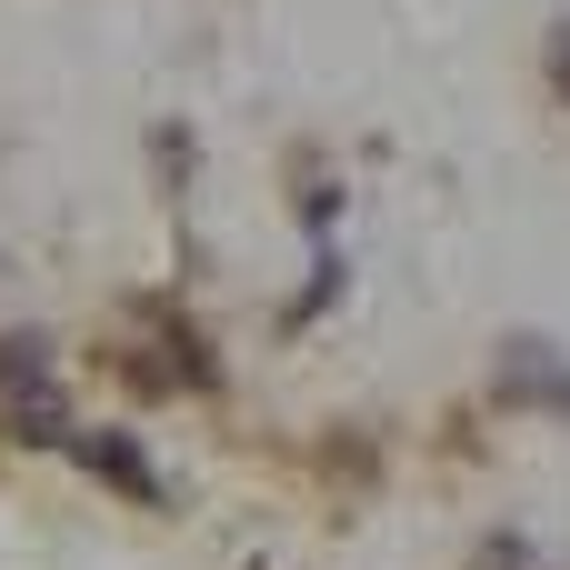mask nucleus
I'll use <instances>...</instances> for the list:
<instances>
[{"label": "nucleus", "instance_id": "1", "mask_svg": "<svg viewBox=\"0 0 570 570\" xmlns=\"http://www.w3.org/2000/svg\"><path fill=\"white\" fill-rule=\"evenodd\" d=\"M0 431L10 441H40V451H70V401H60V371H50V341L40 331H10L0 341Z\"/></svg>", "mask_w": 570, "mask_h": 570}, {"label": "nucleus", "instance_id": "2", "mask_svg": "<svg viewBox=\"0 0 570 570\" xmlns=\"http://www.w3.org/2000/svg\"><path fill=\"white\" fill-rule=\"evenodd\" d=\"M491 391H501L511 411H551V421H570V351H561V341H541V331H511Z\"/></svg>", "mask_w": 570, "mask_h": 570}, {"label": "nucleus", "instance_id": "3", "mask_svg": "<svg viewBox=\"0 0 570 570\" xmlns=\"http://www.w3.org/2000/svg\"><path fill=\"white\" fill-rule=\"evenodd\" d=\"M70 461L90 471V481H110L120 501H140V511H160L170 491H160V471H150V451H140V431H70Z\"/></svg>", "mask_w": 570, "mask_h": 570}, {"label": "nucleus", "instance_id": "4", "mask_svg": "<svg viewBox=\"0 0 570 570\" xmlns=\"http://www.w3.org/2000/svg\"><path fill=\"white\" fill-rule=\"evenodd\" d=\"M331 291H341V250L321 240V250H311V291L291 301V321H321V311H331Z\"/></svg>", "mask_w": 570, "mask_h": 570}, {"label": "nucleus", "instance_id": "5", "mask_svg": "<svg viewBox=\"0 0 570 570\" xmlns=\"http://www.w3.org/2000/svg\"><path fill=\"white\" fill-rule=\"evenodd\" d=\"M551 90H561V110H570V30L551 40Z\"/></svg>", "mask_w": 570, "mask_h": 570}]
</instances>
